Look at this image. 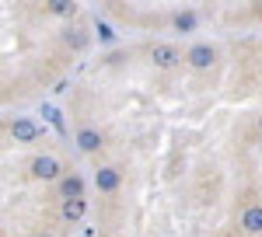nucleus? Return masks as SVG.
<instances>
[{"instance_id": "nucleus-14", "label": "nucleus", "mask_w": 262, "mask_h": 237, "mask_svg": "<svg viewBox=\"0 0 262 237\" xmlns=\"http://www.w3.org/2000/svg\"><path fill=\"white\" fill-rule=\"evenodd\" d=\"M259 136H262V115H259Z\"/></svg>"}, {"instance_id": "nucleus-8", "label": "nucleus", "mask_w": 262, "mask_h": 237, "mask_svg": "<svg viewBox=\"0 0 262 237\" xmlns=\"http://www.w3.org/2000/svg\"><path fill=\"white\" fill-rule=\"evenodd\" d=\"M74 143H77L81 154H98L101 147H105V136H101V129H95V126H81Z\"/></svg>"}, {"instance_id": "nucleus-10", "label": "nucleus", "mask_w": 262, "mask_h": 237, "mask_svg": "<svg viewBox=\"0 0 262 237\" xmlns=\"http://www.w3.org/2000/svg\"><path fill=\"white\" fill-rule=\"evenodd\" d=\"M88 32L84 28H77V25H67V32H63V45L67 49H74V53H81V49H88Z\"/></svg>"}, {"instance_id": "nucleus-6", "label": "nucleus", "mask_w": 262, "mask_h": 237, "mask_svg": "<svg viewBox=\"0 0 262 237\" xmlns=\"http://www.w3.org/2000/svg\"><path fill=\"white\" fill-rule=\"evenodd\" d=\"M84 178L77 171H67V175L56 181V202H67V199H84Z\"/></svg>"}, {"instance_id": "nucleus-5", "label": "nucleus", "mask_w": 262, "mask_h": 237, "mask_svg": "<svg viewBox=\"0 0 262 237\" xmlns=\"http://www.w3.org/2000/svg\"><path fill=\"white\" fill-rule=\"evenodd\" d=\"M238 227L245 237H262V202H245L238 213Z\"/></svg>"}, {"instance_id": "nucleus-1", "label": "nucleus", "mask_w": 262, "mask_h": 237, "mask_svg": "<svg viewBox=\"0 0 262 237\" xmlns=\"http://www.w3.org/2000/svg\"><path fill=\"white\" fill-rule=\"evenodd\" d=\"M63 175H67V168H63V160L56 154H35V157L28 160V178H35V181L56 185Z\"/></svg>"}, {"instance_id": "nucleus-15", "label": "nucleus", "mask_w": 262, "mask_h": 237, "mask_svg": "<svg viewBox=\"0 0 262 237\" xmlns=\"http://www.w3.org/2000/svg\"><path fill=\"white\" fill-rule=\"evenodd\" d=\"M255 14H259V18H262V7H255Z\"/></svg>"}, {"instance_id": "nucleus-2", "label": "nucleus", "mask_w": 262, "mask_h": 237, "mask_svg": "<svg viewBox=\"0 0 262 237\" xmlns=\"http://www.w3.org/2000/svg\"><path fill=\"white\" fill-rule=\"evenodd\" d=\"M150 63L158 66V70H175L185 63V53H182L175 42H154L150 45Z\"/></svg>"}, {"instance_id": "nucleus-7", "label": "nucleus", "mask_w": 262, "mask_h": 237, "mask_svg": "<svg viewBox=\"0 0 262 237\" xmlns=\"http://www.w3.org/2000/svg\"><path fill=\"white\" fill-rule=\"evenodd\" d=\"M7 133L14 136V143H35V139L42 136V129L32 122V118H25V115L11 118V122H7Z\"/></svg>"}, {"instance_id": "nucleus-4", "label": "nucleus", "mask_w": 262, "mask_h": 237, "mask_svg": "<svg viewBox=\"0 0 262 237\" xmlns=\"http://www.w3.org/2000/svg\"><path fill=\"white\" fill-rule=\"evenodd\" d=\"M213 63H217V49L210 42H192L185 49V66L189 70H210Z\"/></svg>"}, {"instance_id": "nucleus-12", "label": "nucleus", "mask_w": 262, "mask_h": 237, "mask_svg": "<svg viewBox=\"0 0 262 237\" xmlns=\"http://www.w3.org/2000/svg\"><path fill=\"white\" fill-rule=\"evenodd\" d=\"M46 11L56 14V18H74V14H77V4H70V0H49Z\"/></svg>"}, {"instance_id": "nucleus-3", "label": "nucleus", "mask_w": 262, "mask_h": 237, "mask_svg": "<svg viewBox=\"0 0 262 237\" xmlns=\"http://www.w3.org/2000/svg\"><path fill=\"white\" fill-rule=\"evenodd\" d=\"M91 181H95V188H98L101 196H116L122 188V168H116V164H98Z\"/></svg>"}, {"instance_id": "nucleus-13", "label": "nucleus", "mask_w": 262, "mask_h": 237, "mask_svg": "<svg viewBox=\"0 0 262 237\" xmlns=\"http://www.w3.org/2000/svg\"><path fill=\"white\" fill-rule=\"evenodd\" d=\"M35 237H56V234H53V230H42V234H35Z\"/></svg>"}, {"instance_id": "nucleus-9", "label": "nucleus", "mask_w": 262, "mask_h": 237, "mask_svg": "<svg viewBox=\"0 0 262 237\" xmlns=\"http://www.w3.org/2000/svg\"><path fill=\"white\" fill-rule=\"evenodd\" d=\"M56 213H60L63 223H81L88 217V199H67V202L56 206Z\"/></svg>"}, {"instance_id": "nucleus-11", "label": "nucleus", "mask_w": 262, "mask_h": 237, "mask_svg": "<svg viewBox=\"0 0 262 237\" xmlns=\"http://www.w3.org/2000/svg\"><path fill=\"white\" fill-rule=\"evenodd\" d=\"M196 25H200V18H196L192 11H179V14H171V28H175V32H196Z\"/></svg>"}]
</instances>
